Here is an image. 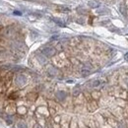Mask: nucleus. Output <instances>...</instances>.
<instances>
[{"label":"nucleus","mask_w":128,"mask_h":128,"mask_svg":"<svg viewBox=\"0 0 128 128\" xmlns=\"http://www.w3.org/2000/svg\"><path fill=\"white\" fill-rule=\"evenodd\" d=\"M5 110L6 112L8 113V114H14L15 112H16V108H15V104H8L7 106H6V108H5Z\"/></svg>","instance_id":"nucleus-1"},{"label":"nucleus","mask_w":128,"mask_h":128,"mask_svg":"<svg viewBox=\"0 0 128 128\" xmlns=\"http://www.w3.org/2000/svg\"><path fill=\"white\" fill-rule=\"evenodd\" d=\"M19 93H17V92H13L12 94H10L9 95V100H18L19 98Z\"/></svg>","instance_id":"nucleus-2"},{"label":"nucleus","mask_w":128,"mask_h":128,"mask_svg":"<svg viewBox=\"0 0 128 128\" xmlns=\"http://www.w3.org/2000/svg\"><path fill=\"white\" fill-rule=\"evenodd\" d=\"M27 98H28L29 100H34L36 98V94H29V95L27 96Z\"/></svg>","instance_id":"nucleus-3"}]
</instances>
